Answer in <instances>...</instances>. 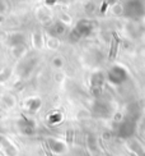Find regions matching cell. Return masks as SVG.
<instances>
[{
  "instance_id": "6da1fadb",
  "label": "cell",
  "mask_w": 145,
  "mask_h": 156,
  "mask_svg": "<svg viewBox=\"0 0 145 156\" xmlns=\"http://www.w3.org/2000/svg\"><path fill=\"white\" fill-rule=\"evenodd\" d=\"M117 45H118V38L117 36H115L113 41H112V49H111V53H110V60H112L113 58L116 56V53H117Z\"/></svg>"
}]
</instances>
